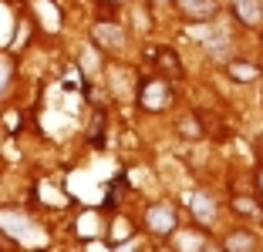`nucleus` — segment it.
<instances>
[{
    "label": "nucleus",
    "mask_w": 263,
    "mask_h": 252,
    "mask_svg": "<svg viewBox=\"0 0 263 252\" xmlns=\"http://www.w3.org/2000/svg\"><path fill=\"white\" fill-rule=\"evenodd\" d=\"M152 61L159 64V68H162L169 77H179V74H182V64H179V57L169 51V47H159V51H152Z\"/></svg>",
    "instance_id": "nucleus-7"
},
{
    "label": "nucleus",
    "mask_w": 263,
    "mask_h": 252,
    "mask_svg": "<svg viewBox=\"0 0 263 252\" xmlns=\"http://www.w3.org/2000/svg\"><path fill=\"white\" fill-rule=\"evenodd\" d=\"M179 135L196 141V138H202V124L196 121V118H182V121H179Z\"/></svg>",
    "instance_id": "nucleus-12"
},
{
    "label": "nucleus",
    "mask_w": 263,
    "mask_h": 252,
    "mask_svg": "<svg viewBox=\"0 0 263 252\" xmlns=\"http://www.w3.org/2000/svg\"><path fill=\"white\" fill-rule=\"evenodd\" d=\"M202 245H206V239H202L199 232H179L176 236V249L179 252H199Z\"/></svg>",
    "instance_id": "nucleus-9"
},
{
    "label": "nucleus",
    "mask_w": 263,
    "mask_h": 252,
    "mask_svg": "<svg viewBox=\"0 0 263 252\" xmlns=\"http://www.w3.org/2000/svg\"><path fill=\"white\" fill-rule=\"evenodd\" d=\"M189 208H193V219L199 222V225H209V222L216 219V202L209 199V195H193V199H189Z\"/></svg>",
    "instance_id": "nucleus-5"
},
{
    "label": "nucleus",
    "mask_w": 263,
    "mask_h": 252,
    "mask_svg": "<svg viewBox=\"0 0 263 252\" xmlns=\"http://www.w3.org/2000/svg\"><path fill=\"white\" fill-rule=\"evenodd\" d=\"M233 10H236V17H240L243 24H256L263 14V4L260 0H233Z\"/></svg>",
    "instance_id": "nucleus-8"
},
{
    "label": "nucleus",
    "mask_w": 263,
    "mask_h": 252,
    "mask_svg": "<svg viewBox=\"0 0 263 252\" xmlns=\"http://www.w3.org/2000/svg\"><path fill=\"white\" fill-rule=\"evenodd\" d=\"M199 252H226V249H223V245H213V242H206Z\"/></svg>",
    "instance_id": "nucleus-14"
},
{
    "label": "nucleus",
    "mask_w": 263,
    "mask_h": 252,
    "mask_svg": "<svg viewBox=\"0 0 263 252\" xmlns=\"http://www.w3.org/2000/svg\"><path fill=\"white\" fill-rule=\"evenodd\" d=\"M10 81H14V64H10V57L0 54V94L10 88Z\"/></svg>",
    "instance_id": "nucleus-13"
},
{
    "label": "nucleus",
    "mask_w": 263,
    "mask_h": 252,
    "mask_svg": "<svg viewBox=\"0 0 263 252\" xmlns=\"http://www.w3.org/2000/svg\"><path fill=\"white\" fill-rule=\"evenodd\" d=\"M230 77L233 81H256V68L253 64H243V61H233L230 64Z\"/></svg>",
    "instance_id": "nucleus-10"
},
{
    "label": "nucleus",
    "mask_w": 263,
    "mask_h": 252,
    "mask_svg": "<svg viewBox=\"0 0 263 252\" xmlns=\"http://www.w3.org/2000/svg\"><path fill=\"white\" fill-rule=\"evenodd\" d=\"M223 249L226 252H253L256 249V236H253V232H247V229H236V232L226 236Z\"/></svg>",
    "instance_id": "nucleus-6"
},
{
    "label": "nucleus",
    "mask_w": 263,
    "mask_h": 252,
    "mask_svg": "<svg viewBox=\"0 0 263 252\" xmlns=\"http://www.w3.org/2000/svg\"><path fill=\"white\" fill-rule=\"evenodd\" d=\"M111 4H122V0H111Z\"/></svg>",
    "instance_id": "nucleus-16"
},
{
    "label": "nucleus",
    "mask_w": 263,
    "mask_h": 252,
    "mask_svg": "<svg viewBox=\"0 0 263 252\" xmlns=\"http://www.w3.org/2000/svg\"><path fill=\"white\" fill-rule=\"evenodd\" d=\"M256 182H260V192H263V165H260V175H256Z\"/></svg>",
    "instance_id": "nucleus-15"
},
{
    "label": "nucleus",
    "mask_w": 263,
    "mask_h": 252,
    "mask_svg": "<svg viewBox=\"0 0 263 252\" xmlns=\"http://www.w3.org/2000/svg\"><path fill=\"white\" fill-rule=\"evenodd\" d=\"M91 37L98 47H105V51H122L125 47V31L118 27V24H108V20H98L91 27Z\"/></svg>",
    "instance_id": "nucleus-3"
},
{
    "label": "nucleus",
    "mask_w": 263,
    "mask_h": 252,
    "mask_svg": "<svg viewBox=\"0 0 263 252\" xmlns=\"http://www.w3.org/2000/svg\"><path fill=\"white\" fill-rule=\"evenodd\" d=\"M172 104V84L165 77H145L139 84V108L148 115H159Z\"/></svg>",
    "instance_id": "nucleus-1"
},
{
    "label": "nucleus",
    "mask_w": 263,
    "mask_h": 252,
    "mask_svg": "<svg viewBox=\"0 0 263 252\" xmlns=\"http://www.w3.org/2000/svg\"><path fill=\"white\" fill-rule=\"evenodd\" d=\"M179 10H182V17H189V20L202 24V20H213V17L219 14V0H176Z\"/></svg>",
    "instance_id": "nucleus-4"
},
{
    "label": "nucleus",
    "mask_w": 263,
    "mask_h": 252,
    "mask_svg": "<svg viewBox=\"0 0 263 252\" xmlns=\"http://www.w3.org/2000/svg\"><path fill=\"white\" fill-rule=\"evenodd\" d=\"M233 208H236L240 215H247V219H256V215H263V208L256 205L253 199H243V195H236V199H233Z\"/></svg>",
    "instance_id": "nucleus-11"
},
{
    "label": "nucleus",
    "mask_w": 263,
    "mask_h": 252,
    "mask_svg": "<svg viewBox=\"0 0 263 252\" xmlns=\"http://www.w3.org/2000/svg\"><path fill=\"white\" fill-rule=\"evenodd\" d=\"M145 225H148V232H155V236H172L176 225H179V215H176V208H172V205L159 202V205H148Z\"/></svg>",
    "instance_id": "nucleus-2"
}]
</instances>
